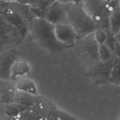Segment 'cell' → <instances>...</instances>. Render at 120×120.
<instances>
[{
	"instance_id": "6da1fadb",
	"label": "cell",
	"mask_w": 120,
	"mask_h": 120,
	"mask_svg": "<svg viewBox=\"0 0 120 120\" xmlns=\"http://www.w3.org/2000/svg\"><path fill=\"white\" fill-rule=\"evenodd\" d=\"M27 29L34 41L52 54L70 48L58 40L54 25L43 18L36 17L32 19L28 23Z\"/></svg>"
},
{
	"instance_id": "7a4b0ae2",
	"label": "cell",
	"mask_w": 120,
	"mask_h": 120,
	"mask_svg": "<svg viewBox=\"0 0 120 120\" xmlns=\"http://www.w3.org/2000/svg\"><path fill=\"white\" fill-rule=\"evenodd\" d=\"M64 5L68 22L75 31L78 40L93 33L96 29L94 23L91 16L83 9L81 3Z\"/></svg>"
},
{
	"instance_id": "3957f363",
	"label": "cell",
	"mask_w": 120,
	"mask_h": 120,
	"mask_svg": "<svg viewBox=\"0 0 120 120\" xmlns=\"http://www.w3.org/2000/svg\"><path fill=\"white\" fill-rule=\"evenodd\" d=\"M74 46L79 58L88 68L99 60V45L94 38L93 33L79 39Z\"/></svg>"
},
{
	"instance_id": "277c9868",
	"label": "cell",
	"mask_w": 120,
	"mask_h": 120,
	"mask_svg": "<svg viewBox=\"0 0 120 120\" xmlns=\"http://www.w3.org/2000/svg\"><path fill=\"white\" fill-rule=\"evenodd\" d=\"M57 108L54 103L49 99L38 95L33 105L16 117L18 120H40L54 113Z\"/></svg>"
},
{
	"instance_id": "5b68a950",
	"label": "cell",
	"mask_w": 120,
	"mask_h": 120,
	"mask_svg": "<svg viewBox=\"0 0 120 120\" xmlns=\"http://www.w3.org/2000/svg\"><path fill=\"white\" fill-rule=\"evenodd\" d=\"M27 33L8 22L0 24V53L16 48Z\"/></svg>"
},
{
	"instance_id": "8992f818",
	"label": "cell",
	"mask_w": 120,
	"mask_h": 120,
	"mask_svg": "<svg viewBox=\"0 0 120 120\" xmlns=\"http://www.w3.org/2000/svg\"><path fill=\"white\" fill-rule=\"evenodd\" d=\"M113 63V57L105 61L99 60L88 68L86 76L96 84L109 83V78Z\"/></svg>"
},
{
	"instance_id": "52a82bcc",
	"label": "cell",
	"mask_w": 120,
	"mask_h": 120,
	"mask_svg": "<svg viewBox=\"0 0 120 120\" xmlns=\"http://www.w3.org/2000/svg\"><path fill=\"white\" fill-rule=\"evenodd\" d=\"M41 18L53 25L68 22L65 5L55 1L43 10Z\"/></svg>"
},
{
	"instance_id": "ba28073f",
	"label": "cell",
	"mask_w": 120,
	"mask_h": 120,
	"mask_svg": "<svg viewBox=\"0 0 120 120\" xmlns=\"http://www.w3.org/2000/svg\"><path fill=\"white\" fill-rule=\"evenodd\" d=\"M54 30L58 40L69 47L74 46L78 40L75 31L68 22L55 24Z\"/></svg>"
},
{
	"instance_id": "9c48e42d",
	"label": "cell",
	"mask_w": 120,
	"mask_h": 120,
	"mask_svg": "<svg viewBox=\"0 0 120 120\" xmlns=\"http://www.w3.org/2000/svg\"><path fill=\"white\" fill-rule=\"evenodd\" d=\"M19 57L16 48L5 51L0 53V79L10 80L12 66Z\"/></svg>"
},
{
	"instance_id": "30bf717a",
	"label": "cell",
	"mask_w": 120,
	"mask_h": 120,
	"mask_svg": "<svg viewBox=\"0 0 120 120\" xmlns=\"http://www.w3.org/2000/svg\"><path fill=\"white\" fill-rule=\"evenodd\" d=\"M7 2L5 7L0 10V15L10 24L27 33L28 24L16 10L8 5Z\"/></svg>"
},
{
	"instance_id": "8fae6325",
	"label": "cell",
	"mask_w": 120,
	"mask_h": 120,
	"mask_svg": "<svg viewBox=\"0 0 120 120\" xmlns=\"http://www.w3.org/2000/svg\"><path fill=\"white\" fill-rule=\"evenodd\" d=\"M30 67L28 62L23 60H21L18 57L14 62L11 69L10 80L13 81L16 80L18 76H21L25 74H30Z\"/></svg>"
},
{
	"instance_id": "7c38bea8",
	"label": "cell",
	"mask_w": 120,
	"mask_h": 120,
	"mask_svg": "<svg viewBox=\"0 0 120 120\" xmlns=\"http://www.w3.org/2000/svg\"><path fill=\"white\" fill-rule=\"evenodd\" d=\"M7 3L8 6L14 8L20 14L28 24L32 19L36 17L31 11L29 6L19 3L15 0L8 1Z\"/></svg>"
},
{
	"instance_id": "4fadbf2b",
	"label": "cell",
	"mask_w": 120,
	"mask_h": 120,
	"mask_svg": "<svg viewBox=\"0 0 120 120\" xmlns=\"http://www.w3.org/2000/svg\"><path fill=\"white\" fill-rule=\"evenodd\" d=\"M38 96L16 90L13 102L28 108L34 104Z\"/></svg>"
},
{
	"instance_id": "5bb4252c",
	"label": "cell",
	"mask_w": 120,
	"mask_h": 120,
	"mask_svg": "<svg viewBox=\"0 0 120 120\" xmlns=\"http://www.w3.org/2000/svg\"><path fill=\"white\" fill-rule=\"evenodd\" d=\"M7 81L0 79V95L8 104L13 102L16 89L15 86H13Z\"/></svg>"
},
{
	"instance_id": "9a60e30c",
	"label": "cell",
	"mask_w": 120,
	"mask_h": 120,
	"mask_svg": "<svg viewBox=\"0 0 120 120\" xmlns=\"http://www.w3.org/2000/svg\"><path fill=\"white\" fill-rule=\"evenodd\" d=\"M17 90L23 91L34 96H38V92L34 82L29 79H23L19 81L15 86Z\"/></svg>"
},
{
	"instance_id": "2e32d148",
	"label": "cell",
	"mask_w": 120,
	"mask_h": 120,
	"mask_svg": "<svg viewBox=\"0 0 120 120\" xmlns=\"http://www.w3.org/2000/svg\"><path fill=\"white\" fill-rule=\"evenodd\" d=\"M109 28L111 32L114 36L120 35V6L111 14L109 18Z\"/></svg>"
},
{
	"instance_id": "e0dca14e",
	"label": "cell",
	"mask_w": 120,
	"mask_h": 120,
	"mask_svg": "<svg viewBox=\"0 0 120 120\" xmlns=\"http://www.w3.org/2000/svg\"><path fill=\"white\" fill-rule=\"evenodd\" d=\"M16 2L29 6L30 8L44 10L56 1V0H15Z\"/></svg>"
},
{
	"instance_id": "ac0fdd59",
	"label": "cell",
	"mask_w": 120,
	"mask_h": 120,
	"mask_svg": "<svg viewBox=\"0 0 120 120\" xmlns=\"http://www.w3.org/2000/svg\"><path fill=\"white\" fill-rule=\"evenodd\" d=\"M120 57L113 56V63L110 75L109 78L108 82L113 84L117 86L120 84Z\"/></svg>"
},
{
	"instance_id": "d6986e66",
	"label": "cell",
	"mask_w": 120,
	"mask_h": 120,
	"mask_svg": "<svg viewBox=\"0 0 120 120\" xmlns=\"http://www.w3.org/2000/svg\"><path fill=\"white\" fill-rule=\"evenodd\" d=\"M27 109L26 107L14 102L8 103L4 109L5 113L7 117H15Z\"/></svg>"
},
{
	"instance_id": "ffe728a7",
	"label": "cell",
	"mask_w": 120,
	"mask_h": 120,
	"mask_svg": "<svg viewBox=\"0 0 120 120\" xmlns=\"http://www.w3.org/2000/svg\"><path fill=\"white\" fill-rule=\"evenodd\" d=\"M103 0H82L81 5L84 11L91 16Z\"/></svg>"
},
{
	"instance_id": "44dd1931",
	"label": "cell",
	"mask_w": 120,
	"mask_h": 120,
	"mask_svg": "<svg viewBox=\"0 0 120 120\" xmlns=\"http://www.w3.org/2000/svg\"><path fill=\"white\" fill-rule=\"evenodd\" d=\"M98 53L100 60H107L113 57L111 51L105 44L99 45Z\"/></svg>"
},
{
	"instance_id": "7402d4cb",
	"label": "cell",
	"mask_w": 120,
	"mask_h": 120,
	"mask_svg": "<svg viewBox=\"0 0 120 120\" xmlns=\"http://www.w3.org/2000/svg\"><path fill=\"white\" fill-rule=\"evenodd\" d=\"M94 38L99 45L104 44L106 40L107 35L106 31L100 28H97L93 32Z\"/></svg>"
},
{
	"instance_id": "603a6c76",
	"label": "cell",
	"mask_w": 120,
	"mask_h": 120,
	"mask_svg": "<svg viewBox=\"0 0 120 120\" xmlns=\"http://www.w3.org/2000/svg\"><path fill=\"white\" fill-rule=\"evenodd\" d=\"M54 114L61 120H79L68 112L58 108L55 110Z\"/></svg>"
},
{
	"instance_id": "cb8c5ba5",
	"label": "cell",
	"mask_w": 120,
	"mask_h": 120,
	"mask_svg": "<svg viewBox=\"0 0 120 120\" xmlns=\"http://www.w3.org/2000/svg\"><path fill=\"white\" fill-rule=\"evenodd\" d=\"M82 0H56V1L63 4H79L81 3Z\"/></svg>"
},
{
	"instance_id": "d4e9b609",
	"label": "cell",
	"mask_w": 120,
	"mask_h": 120,
	"mask_svg": "<svg viewBox=\"0 0 120 120\" xmlns=\"http://www.w3.org/2000/svg\"><path fill=\"white\" fill-rule=\"evenodd\" d=\"M58 120V117L54 114V112L50 114H49L40 120Z\"/></svg>"
},
{
	"instance_id": "484cf974",
	"label": "cell",
	"mask_w": 120,
	"mask_h": 120,
	"mask_svg": "<svg viewBox=\"0 0 120 120\" xmlns=\"http://www.w3.org/2000/svg\"><path fill=\"white\" fill-rule=\"evenodd\" d=\"M0 120H17L15 117L10 118L7 116L6 118H2L0 117Z\"/></svg>"
},
{
	"instance_id": "4316f807",
	"label": "cell",
	"mask_w": 120,
	"mask_h": 120,
	"mask_svg": "<svg viewBox=\"0 0 120 120\" xmlns=\"http://www.w3.org/2000/svg\"><path fill=\"white\" fill-rule=\"evenodd\" d=\"M3 1H12V0H2Z\"/></svg>"
},
{
	"instance_id": "83f0119b",
	"label": "cell",
	"mask_w": 120,
	"mask_h": 120,
	"mask_svg": "<svg viewBox=\"0 0 120 120\" xmlns=\"http://www.w3.org/2000/svg\"><path fill=\"white\" fill-rule=\"evenodd\" d=\"M106 0V1H109V0Z\"/></svg>"
},
{
	"instance_id": "f1b7e54d",
	"label": "cell",
	"mask_w": 120,
	"mask_h": 120,
	"mask_svg": "<svg viewBox=\"0 0 120 120\" xmlns=\"http://www.w3.org/2000/svg\"><path fill=\"white\" fill-rule=\"evenodd\" d=\"M118 120H120V118L118 119Z\"/></svg>"
},
{
	"instance_id": "f546056e",
	"label": "cell",
	"mask_w": 120,
	"mask_h": 120,
	"mask_svg": "<svg viewBox=\"0 0 120 120\" xmlns=\"http://www.w3.org/2000/svg\"></svg>"
}]
</instances>
